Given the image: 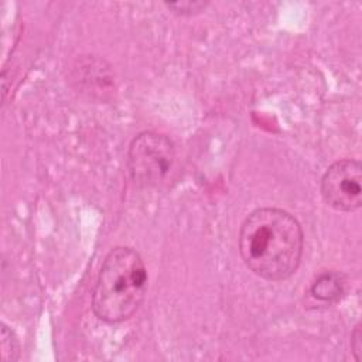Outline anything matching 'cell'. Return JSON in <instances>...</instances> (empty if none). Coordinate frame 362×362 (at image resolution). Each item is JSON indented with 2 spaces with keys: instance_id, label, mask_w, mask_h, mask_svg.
<instances>
[{
  "instance_id": "obj_8",
  "label": "cell",
  "mask_w": 362,
  "mask_h": 362,
  "mask_svg": "<svg viewBox=\"0 0 362 362\" xmlns=\"http://www.w3.org/2000/svg\"><path fill=\"white\" fill-rule=\"evenodd\" d=\"M361 337H362V332H361V325L358 324L351 335V348H352V352H354V356L356 361H361V348H362V344H361Z\"/></svg>"
},
{
  "instance_id": "obj_2",
  "label": "cell",
  "mask_w": 362,
  "mask_h": 362,
  "mask_svg": "<svg viewBox=\"0 0 362 362\" xmlns=\"http://www.w3.org/2000/svg\"><path fill=\"white\" fill-rule=\"evenodd\" d=\"M147 269L132 247H113L103 260L92 296V310L105 322L130 318L141 305L147 291Z\"/></svg>"
},
{
  "instance_id": "obj_7",
  "label": "cell",
  "mask_w": 362,
  "mask_h": 362,
  "mask_svg": "<svg viewBox=\"0 0 362 362\" xmlns=\"http://www.w3.org/2000/svg\"><path fill=\"white\" fill-rule=\"evenodd\" d=\"M168 8H171L174 13L178 14H192L204 10L206 7V3L204 1H177V3H165Z\"/></svg>"
},
{
  "instance_id": "obj_5",
  "label": "cell",
  "mask_w": 362,
  "mask_h": 362,
  "mask_svg": "<svg viewBox=\"0 0 362 362\" xmlns=\"http://www.w3.org/2000/svg\"><path fill=\"white\" fill-rule=\"evenodd\" d=\"M345 277L338 272H324L311 284V296L322 303H337L345 293Z\"/></svg>"
},
{
  "instance_id": "obj_4",
  "label": "cell",
  "mask_w": 362,
  "mask_h": 362,
  "mask_svg": "<svg viewBox=\"0 0 362 362\" xmlns=\"http://www.w3.org/2000/svg\"><path fill=\"white\" fill-rule=\"evenodd\" d=\"M324 202L339 212H354L362 205V165L352 158L332 163L321 178Z\"/></svg>"
},
{
  "instance_id": "obj_6",
  "label": "cell",
  "mask_w": 362,
  "mask_h": 362,
  "mask_svg": "<svg viewBox=\"0 0 362 362\" xmlns=\"http://www.w3.org/2000/svg\"><path fill=\"white\" fill-rule=\"evenodd\" d=\"M1 359L6 362H14L20 356V344L16 334L1 324Z\"/></svg>"
},
{
  "instance_id": "obj_3",
  "label": "cell",
  "mask_w": 362,
  "mask_h": 362,
  "mask_svg": "<svg viewBox=\"0 0 362 362\" xmlns=\"http://www.w3.org/2000/svg\"><path fill=\"white\" fill-rule=\"evenodd\" d=\"M174 158V144L167 136L143 132L132 140L129 147L127 167L130 178L137 187H156L168 175Z\"/></svg>"
},
{
  "instance_id": "obj_1",
  "label": "cell",
  "mask_w": 362,
  "mask_h": 362,
  "mask_svg": "<svg viewBox=\"0 0 362 362\" xmlns=\"http://www.w3.org/2000/svg\"><path fill=\"white\" fill-rule=\"evenodd\" d=\"M239 253L247 269L259 277L284 280L301 262V226L293 215L280 208L255 209L240 226Z\"/></svg>"
}]
</instances>
